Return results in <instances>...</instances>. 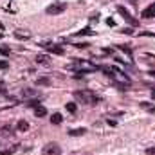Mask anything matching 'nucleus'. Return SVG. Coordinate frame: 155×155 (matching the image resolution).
Instances as JSON below:
<instances>
[{
	"instance_id": "obj_21",
	"label": "nucleus",
	"mask_w": 155,
	"mask_h": 155,
	"mask_svg": "<svg viewBox=\"0 0 155 155\" xmlns=\"http://www.w3.org/2000/svg\"><path fill=\"white\" fill-rule=\"evenodd\" d=\"M152 97H153V99H155V88H153V90H152Z\"/></svg>"
},
{
	"instance_id": "obj_20",
	"label": "nucleus",
	"mask_w": 155,
	"mask_h": 155,
	"mask_svg": "<svg viewBox=\"0 0 155 155\" xmlns=\"http://www.w3.org/2000/svg\"><path fill=\"white\" fill-rule=\"evenodd\" d=\"M0 69H7V63L5 61H0Z\"/></svg>"
},
{
	"instance_id": "obj_10",
	"label": "nucleus",
	"mask_w": 155,
	"mask_h": 155,
	"mask_svg": "<svg viewBox=\"0 0 155 155\" xmlns=\"http://www.w3.org/2000/svg\"><path fill=\"white\" fill-rule=\"evenodd\" d=\"M45 114H47V108H45V107H41V105L35 107V116L36 117H43Z\"/></svg>"
},
{
	"instance_id": "obj_17",
	"label": "nucleus",
	"mask_w": 155,
	"mask_h": 155,
	"mask_svg": "<svg viewBox=\"0 0 155 155\" xmlns=\"http://www.w3.org/2000/svg\"><path fill=\"white\" fill-rule=\"evenodd\" d=\"M0 52H4V54H9V49H7V47H0Z\"/></svg>"
},
{
	"instance_id": "obj_9",
	"label": "nucleus",
	"mask_w": 155,
	"mask_h": 155,
	"mask_svg": "<svg viewBox=\"0 0 155 155\" xmlns=\"http://www.w3.org/2000/svg\"><path fill=\"white\" fill-rule=\"evenodd\" d=\"M36 63H40V65H49L51 63V58L47 54H36Z\"/></svg>"
},
{
	"instance_id": "obj_15",
	"label": "nucleus",
	"mask_w": 155,
	"mask_h": 155,
	"mask_svg": "<svg viewBox=\"0 0 155 155\" xmlns=\"http://www.w3.org/2000/svg\"><path fill=\"white\" fill-rule=\"evenodd\" d=\"M143 60L144 61H153L155 63V56H152V54H143Z\"/></svg>"
},
{
	"instance_id": "obj_18",
	"label": "nucleus",
	"mask_w": 155,
	"mask_h": 155,
	"mask_svg": "<svg viewBox=\"0 0 155 155\" xmlns=\"http://www.w3.org/2000/svg\"><path fill=\"white\" fill-rule=\"evenodd\" d=\"M146 153H148V155H155V148H148V150H146Z\"/></svg>"
},
{
	"instance_id": "obj_8",
	"label": "nucleus",
	"mask_w": 155,
	"mask_h": 155,
	"mask_svg": "<svg viewBox=\"0 0 155 155\" xmlns=\"http://www.w3.org/2000/svg\"><path fill=\"white\" fill-rule=\"evenodd\" d=\"M15 36H16V38H20V40H29V38H31V33H29V31L16 29V31H15Z\"/></svg>"
},
{
	"instance_id": "obj_3",
	"label": "nucleus",
	"mask_w": 155,
	"mask_h": 155,
	"mask_svg": "<svg viewBox=\"0 0 155 155\" xmlns=\"http://www.w3.org/2000/svg\"><path fill=\"white\" fill-rule=\"evenodd\" d=\"M117 13H119V15H123V18H124V20H126L132 27H137V25H139V22H137V20H135L130 13H128V9H126L124 5H117Z\"/></svg>"
},
{
	"instance_id": "obj_7",
	"label": "nucleus",
	"mask_w": 155,
	"mask_h": 155,
	"mask_svg": "<svg viewBox=\"0 0 155 155\" xmlns=\"http://www.w3.org/2000/svg\"><path fill=\"white\" fill-rule=\"evenodd\" d=\"M41 45H43L45 49H49L51 52H54V54H63V52H65L60 45H51V43H41Z\"/></svg>"
},
{
	"instance_id": "obj_2",
	"label": "nucleus",
	"mask_w": 155,
	"mask_h": 155,
	"mask_svg": "<svg viewBox=\"0 0 155 155\" xmlns=\"http://www.w3.org/2000/svg\"><path fill=\"white\" fill-rule=\"evenodd\" d=\"M72 71L76 72L78 76H83V74H88V72L99 71V67L92 65L90 61H81V60H76V61H72Z\"/></svg>"
},
{
	"instance_id": "obj_19",
	"label": "nucleus",
	"mask_w": 155,
	"mask_h": 155,
	"mask_svg": "<svg viewBox=\"0 0 155 155\" xmlns=\"http://www.w3.org/2000/svg\"><path fill=\"white\" fill-rule=\"evenodd\" d=\"M108 124H110V126H116L117 121H114V119H108Z\"/></svg>"
},
{
	"instance_id": "obj_16",
	"label": "nucleus",
	"mask_w": 155,
	"mask_h": 155,
	"mask_svg": "<svg viewBox=\"0 0 155 155\" xmlns=\"http://www.w3.org/2000/svg\"><path fill=\"white\" fill-rule=\"evenodd\" d=\"M36 83H38V85H49L51 81H49V78H40Z\"/></svg>"
},
{
	"instance_id": "obj_6",
	"label": "nucleus",
	"mask_w": 155,
	"mask_h": 155,
	"mask_svg": "<svg viewBox=\"0 0 155 155\" xmlns=\"http://www.w3.org/2000/svg\"><path fill=\"white\" fill-rule=\"evenodd\" d=\"M141 16H143L144 20H146V18H155V2H153V4H150V5L143 11V15H141Z\"/></svg>"
},
{
	"instance_id": "obj_11",
	"label": "nucleus",
	"mask_w": 155,
	"mask_h": 155,
	"mask_svg": "<svg viewBox=\"0 0 155 155\" xmlns=\"http://www.w3.org/2000/svg\"><path fill=\"white\" fill-rule=\"evenodd\" d=\"M61 121H63V117H61V114H58V112L51 116V123H52V124H60Z\"/></svg>"
},
{
	"instance_id": "obj_13",
	"label": "nucleus",
	"mask_w": 155,
	"mask_h": 155,
	"mask_svg": "<svg viewBox=\"0 0 155 155\" xmlns=\"http://www.w3.org/2000/svg\"><path fill=\"white\" fill-rule=\"evenodd\" d=\"M85 132H87L85 128H76V130H71V132H69V135H72V137H74V135H83Z\"/></svg>"
},
{
	"instance_id": "obj_12",
	"label": "nucleus",
	"mask_w": 155,
	"mask_h": 155,
	"mask_svg": "<svg viewBox=\"0 0 155 155\" xmlns=\"http://www.w3.org/2000/svg\"><path fill=\"white\" fill-rule=\"evenodd\" d=\"M65 107H67V112H71V114H76V110H78V105L74 103V101H71V103H67Z\"/></svg>"
},
{
	"instance_id": "obj_4",
	"label": "nucleus",
	"mask_w": 155,
	"mask_h": 155,
	"mask_svg": "<svg viewBox=\"0 0 155 155\" xmlns=\"http://www.w3.org/2000/svg\"><path fill=\"white\" fill-rule=\"evenodd\" d=\"M67 9V5L63 4V2H54V4H51L47 9H45V13L47 15H60V13H63Z\"/></svg>"
},
{
	"instance_id": "obj_5",
	"label": "nucleus",
	"mask_w": 155,
	"mask_h": 155,
	"mask_svg": "<svg viewBox=\"0 0 155 155\" xmlns=\"http://www.w3.org/2000/svg\"><path fill=\"white\" fill-rule=\"evenodd\" d=\"M43 155H60L61 152V148H60V144L58 143H47L45 146H43Z\"/></svg>"
},
{
	"instance_id": "obj_1",
	"label": "nucleus",
	"mask_w": 155,
	"mask_h": 155,
	"mask_svg": "<svg viewBox=\"0 0 155 155\" xmlns=\"http://www.w3.org/2000/svg\"><path fill=\"white\" fill-rule=\"evenodd\" d=\"M74 99L78 103H83V105H88V107H94V105H97L101 101V97L96 92H92V90H76L74 92Z\"/></svg>"
},
{
	"instance_id": "obj_14",
	"label": "nucleus",
	"mask_w": 155,
	"mask_h": 155,
	"mask_svg": "<svg viewBox=\"0 0 155 155\" xmlns=\"http://www.w3.org/2000/svg\"><path fill=\"white\" fill-rule=\"evenodd\" d=\"M16 128H18V130H22V132H24V130H27V128H29V124H27V123H25V121H20V123H18V126H16Z\"/></svg>"
}]
</instances>
